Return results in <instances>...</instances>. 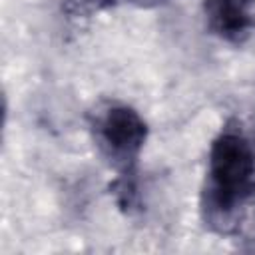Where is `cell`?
<instances>
[{
	"mask_svg": "<svg viewBox=\"0 0 255 255\" xmlns=\"http://www.w3.org/2000/svg\"><path fill=\"white\" fill-rule=\"evenodd\" d=\"M255 211V145L235 126L211 141L201 191L203 223L219 235H239Z\"/></svg>",
	"mask_w": 255,
	"mask_h": 255,
	"instance_id": "6da1fadb",
	"label": "cell"
},
{
	"mask_svg": "<svg viewBox=\"0 0 255 255\" xmlns=\"http://www.w3.org/2000/svg\"><path fill=\"white\" fill-rule=\"evenodd\" d=\"M92 135L102 157L118 171L120 181H135L137 159L147 139V124L126 104H108L92 118Z\"/></svg>",
	"mask_w": 255,
	"mask_h": 255,
	"instance_id": "7a4b0ae2",
	"label": "cell"
},
{
	"mask_svg": "<svg viewBox=\"0 0 255 255\" xmlns=\"http://www.w3.org/2000/svg\"><path fill=\"white\" fill-rule=\"evenodd\" d=\"M205 22L211 34L229 44H243L255 32V0H205Z\"/></svg>",
	"mask_w": 255,
	"mask_h": 255,
	"instance_id": "3957f363",
	"label": "cell"
},
{
	"mask_svg": "<svg viewBox=\"0 0 255 255\" xmlns=\"http://www.w3.org/2000/svg\"><path fill=\"white\" fill-rule=\"evenodd\" d=\"M62 2H64V10L72 16H92L122 4V0H62Z\"/></svg>",
	"mask_w": 255,
	"mask_h": 255,
	"instance_id": "277c9868",
	"label": "cell"
},
{
	"mask_svg": "<svg viewBox=\"0 0 255 255\" xmlns=\"http://www.w3.org/2000/svg\"><path fill=\"white\" fill-rule=\"evenodd\" d=\"M167 0H122V4H131L137 8H155V6H161Z\"/></svg>",
	"mask_w": 255,
	"mask_h": 255,
	"instance_id": "5b68a950",
	"label": "cell"
}]
</instances>
